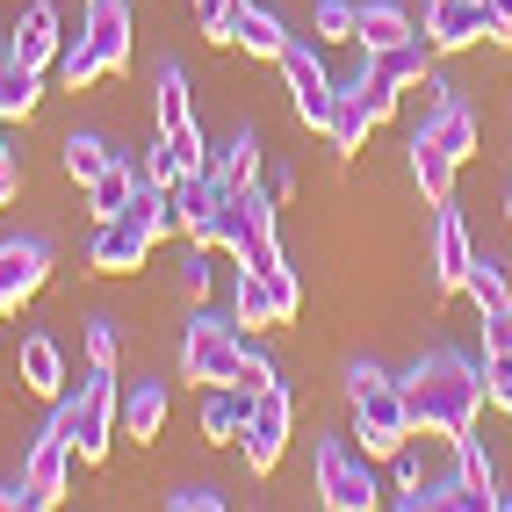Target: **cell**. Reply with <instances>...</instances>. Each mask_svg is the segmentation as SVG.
Instances as JSON below:
<instances>
[{
  "label": "cell",
  "instance_id": "obj_6",
  "mask_svg": "<svg viewBox=\"0 0 512 512\" xmlns=\"http://www.w3.org/2000/svg\"><path fill=\"white\" fill-rule=\"evenodd\" d=\"M289 426H296V404H289V390L275 383V390H260L253 397V419H246V433H238V455H246V469L253 476H267L282 462V448H289Z\"/></svg>",
  "mask_w": 512,
  "mask_h": 512
},
{
  "label": "cell",
  "instance_id": "obj_37",
  "mask_svg": "<svg viewBox=\"0 0 512 512\" xmlns=\"http://www.w3.org/2000/svg\"><path fill=\"white\" fill-rule=\"evenodd\" d=\"M491 354H512V303L505 311H484V361Z\"/></svg>",
  "mask_w": 512,
  "mask_h": 512
},
{
  "label": "cell",
  "instance_id": "obj_36",
  "mask_svg": "<svg viewBox=\"0 0 512 512\" xmlns=\"http://www.w3.org/2000/svg\"><path fill=\"white\" fill-rule=\"evenodd\" d=\"M87 368H116V325L109 318L87 325Z\"/></svg>",
  "mask_w": 512,
  "mask_h": 512
},
{
  "label": "cell",
  "instance_id": "obj_23",
  "mask_svg": "<svg viewBox=\"0 0 512 512\" xmlns=\"http://www.w3.org/2000/svg\"><path fill=\"white\" fill-rule=\"evenodd\" d=\"M51 73H58V87H73V94H87V87L101 80V58H94V44H87V29H65Z\"/></svg>",
  "mask_w": 512,
  "mask_h": 512
},
{
  "label": "cell",
  "instance_id": "obj_29",
  "mask_svg": "<svg viewBox=\"0 0 512 512\" xmlns=\"http://www.w3.org/2000/svg\"><path fill=\"white\" fill-rule=\"evenodd\" d=\"M109 166H116V152L101 145V138H65V174H73L80 188H94Z\"/></svg>",
  "mask_w": 512,
  "mask_h": 512
},
{
  "label": "cell",
  "instance_id": "obj_15",
  "mask_svg": "<svg viewBox=\"0 0 512 512\" xmlns=\"http://www.w3.org/2000/svg\"><path fill=\"white\" fill-rule=\"evenodd\" d=\"M87 44L101 58V73H123L130 65V8L123 0H87Z\"/></svg>",
  "mask_w": 512,
  "mask_h": 512
},
{
  "label": "cell",
  "instance_id": "obj_44",
  "mask_svg": "<svg viewBox=\"0 0 512 512\" xmlns=\"http://www.w3.org/2000/svg\"><path fill=\"white\" fill-rule=\"evenodd\" d=\"M498 505H505V512H512V491H498Z\"/></svg>",
  "mask_w": 512,
  "mask_h": 512
},
{
  "label": "cell",
  "instance_id": "obj_4",
  "mask_svg": "<svg viewBox=\"0 0 512 512\" xmlns=\"http://www.w3.org/2000/svg\"><path fill=\"white\" fill-rule=\"evenodd\" d=\"M246 339H238V325H224V318H195L188 332H181V375L188 383H202V390H217V383H238L246 375Z\"/></svg>",
  "mask_w": 512,
  "mask_h": 512
},
{
  "label": "cell",
  "instance_id": "obj_33",
  "mask_svg": "<svg viewBox=\"0 0 512 512\" xmlns=\"http://www.w3.org/2000/svg\"><path fill=\"white\" fill-rule=\"evenodd\" d=\"M166 145V159H174V174H202L210 166V145H202V123L195 130H174V138H159Z\"/></svg>",
  "mask_w": 512,
  "mask_h": 512
},
{
  "label": "cell",
  "instance_id": "obj_8",
  "mask_svg": "<svg viewBox=\"0 0 512 512\" xmlns=\"http://www.w3.org/2000/svg\"><path fill=\"white\" fill-rule=\"evenodd\" d=\"M275 65H282V80H289V101H296V116L311 123V130H325L332 101H339V87H332V73H325V58H318L311 44H289Z\"/></svg>",
  "mask_w": 512,
  "mask_h": 512
},
{
  "label": "cell",
  "instance_id": "obj_40",
  "mask_svg": "<svg viewBox=\"0 0 512 512\" xmlns=\"http://www.w3.org/2000/svg\"><path fill=\"white\" fill-rule=\"evenodd\" d=\"M181 282H188V296L202 303V289H210V267H202V246H188V267H181Z\"/></svg>",
  "mask_w": 512,
  "mask_h": 512
},
{
  "label": "cell",
  "instance_id": "obj_9",
  "mask_svg": "<svg viewBox=\"0 0 512 512\" xmlns=\"http://www.w3.org/2000/svg\"><path fill=\"white\" fill-rule=\"evenodd\" d=\"M152 253V231L130 224V217H94V246H87V267L94 275H138Z\"/></svg>",
  "mask_w": 512,
  "mask_h": 512
},
{
  "label": "cell",
  "instance_id": "obj_18",
  "mask_svg": "<svg viewBox=\"0 0 512 512\" xmlns=\"http://www.w3.org/2000/svg\"><path fill=\"white\" fill-rule=\"evenodd\" d=\"M426 138H440V145H448L455 159H469L476 152V116H469V101L462 94H433V109H426Z\"/></svg>",
  "mask_w": 512,
  "mask_h": 512
},
{
  "label": "cell",
  "instance_id": "obj_38",
  "mask_svg": "<svg viewBox=\"0 0 512 512\" xmlns=\"http://www.w3.org/2000/svg\"><path fill=\"white\" fill-rule=\"evenodd\" d=\"M238 390H275V361H267V354H246V375H238Z\"/></svg>",
  "mask_w": 512,
  "mask_h": 512
},
{
  "label": "cell",
  "instance_id": "obj_10",
  "mask_svg": "<svg viewBox=\"0 0 512 512\" xmlns=\"http://www.w3.org/2000/svg\"><path fill=\"white\" fill-rule=\"evenodd\" d=\"M44 275H51V246L44 238H8V246H0V318L22 311V303L44 289Z\"/></svg>",
  "mask_w": 512,
  "mask_h": 512
},
{
  "label": "cell",
  "instance_id": "obj_46",
  "mask_svg": "<svg viewBox=\"0 0 512 512\" xmlns=\"http://www.w3.org/2000/svg\"><path fill=\"white\" fill-rule=\"evenodd\" d=\"M0 58H8V44H0Z\"/></svg>",
  "mask_w": 512,
  "mask_h": 512
},
{
  "label": "cell",
  "instance_id": "obj_34",
  "mask_svg": "<svg viewBox=\"0 0 512 512\" xmlns=\"http://www.w3.org/2000/svg\"><path fill=\"white\" fill-rule=\"evenodd\" d=\"M238 8H246V0H195V29H202V37H217V44H231Z\"/></svg>",
  "mask_w": 512,
  "mask_h": 512
},
{
  "label": "cell",
  "instance_id": "obj_43",
  "mask_svg": "<svg viewBox=\"0 0 512 512\" xmlns=\"http://www.w3.org/2000/svg\"><path fill=\"white\" fill-rule=\"evenodd\" d=\"M15 505H29V491H22V484H8V491H0V512H15Z\"/></svg>",
  "mask_w": 512,
  "mask_h": 512
},
{
  "label": "cell",
  "instance_id": "obj_39",
  "mask_svg": "<svg viewBox=\"0 0 512 512\" xmlns=\"http://www.w3.org/2000/svg\"><path fill=\"white\" fill-rule=\"evenodd\" d=\"M166 505H174V512H224V491H174V498H166Z\"/></svg>",
  "mask_w": 512,
  "mask_h": 512
},
{
  "label": "cell",
  "instance_id": "obj_28",
  "mask_svg": "<svg viewBox=\"0 0 512 512\" xmlns=\"http://www.w3.org/2000/svg\"><path fill=\"white\" fill-rule=\"evenodd\" d=\"M462 296L476 303V311H505V303H512V282H505V267H498V260H484V253H476V260H469V282H462Z\"/></svg>",
  "mask_w": 512,
  "mask_h": 512
},
{
  "label": "cell",
  "instance_id": "obj_27",
  "mask_svg": "<svg viewBox=\"0 0 512 512\" xmlns=\"http://www.w3.org/2000/svg\"><path fill=\"white\" fill-rule=\"evenodd\" d=\"M87 195H94V217H123V202L138 195V159H123V152H116V166H109V174H101Z\"/></svg>",
  "mask_w": 512,
  "mask_h": 512
},
{
  "label": "cell",
  "instance_id": "obj_3",
  "mask_svg": "<svg viewBox=\"0 0 512 512\" xmlns=\"http://www.w3.org/2000/svg\"><path fill=\"white\" fill-rule=\"evenodd\" d=\"M51 419L73 433V455H80V462H101V455H109V440H116V426H123L116 368H94L87 383H80V397H58V412H51Z\"/></svg>",
  "mask_w": 512,
  "mask_h": 512
},
{
  "label": "cell",
  "instance_id": "obj_41",
  "mask_svg": "<svg viewBox=\"0 0 512 512\" xmlns=\"http://www.w3.org/2000/svg\"><path fill=\"white\" fill-rule=\"evenodd\" d=\"M15 188H22V174H15V152L0 145V210H8V202H15Z\"/></svg>",
  "mask_w": 512,
  "mask_h": 512
},
{
  "label": "cell",
  "instance_id": "obj_17",
  "mask_svg": "<svg viewBox=\"0 0 512 512\" xmlns=\"http://www.w3.org/2000/svg\"><path fill=\"white\" fill-rule=\"evenodd\" d=\"M455 152L440 145V138H426V130H412V174H419V188H426V202L440 210V202H455Z\"/></svg>",
  "mask_w": 512,
  "mask_h": 512
},
{
  "label": "cell",
  "instance_id": "obj_45",
  "mask_svg": "<svg viewBox=\"0 0 512 512\" xmlns=\"http://www.w3.org/2000/svg\"><path fill=\"white\" fill-rule=\"evenodd\" d=\"M505 224H512V195H505Z\"/></svg>",
  "mask_w": 512,
  "mask_h": 512
},
{
  "label": "cell",
  "instance_id": "obj_35",
  "mask_svg": "<svg viewBox=\"0 0 512 512\" xmlns=\"http://www.w3.org/2000/svg\"><path fill=\"white\" fill-rule=\"evenodd\" d=\"M484 397L512 419V354H491V361H484Z\"/></svg>",
  "mask_w": 512,
  "mask_h": 512
},
{
  "label": "cell",
  "instance_id": "obj_13",
  "mask_svg": "<svg viewBox=\"0 0 512 512\" xmlns=\"http://www.w3.org/2000/svg\"><path fill=\"white\" fill-rule=\"evenodd\" d=\"M469 260H476L469 224L455 217V202H440V210H433V282L440 289H462L469 282Z\"/></svg>",
  "mask_w": 512,
  "mask_h": 512
},
{
  "label": "cell",
  "instance_id": "obj_7",
  "mask_svg": "<svg viewBox=\"0 0 512 512\" xmlns=\"http://www.w3.org/2000/svg\"><path fill=\"white\" fill-rule=\"evenodd\" d=\"M65 476H73V433H65L58 419L37 433V448H29L22 462V491H29V512H44L65 498Z\"/></svg>",
  "mask_w": 512,
  "mask_h": 512
},
{
  "label": "cell",
  "instance_id": "obj_21",
  "mask_svg": "<svg viewBox=\"0 0 512 512\" xmlns=\"http://www.w3.org/2000/svg\"><path fill=\"white\" fill-rule=\"evenodd\" d=\"M404 37H419L404 8H390V0H361V29H354L361 51H390V44H404Z\"/></svg>",
  "mask_w": 512,
  "mask_h": 512
},
{
  "label": "cell",
  "instance_id": "obj_32",
  "mask_svg": "<svg viewBox=\"0 0 512 512\" xmlns=\"http://www.w3.org/2000/svg\"><path fill=\"white\" fill-rule=\"evenodd\" d=\"M354 101H361V109H368L375 123H390V116H397V87H390L383 73H375V65H361V80H354Z\"/></svg>",
  "mask_w": 512,
  "mask_h": 512
},
{
  "label": "cell",
  "instance_id": "obj_26",
  "mask_svg": "<svg viewBox=\"0 0 512 512\" xmlns=\"http://www.w3.org/2000/svg\"><path fill=\"white\" fill-rule=\"evenodd\" d=\"M174 130H195V101H188V73L166 65L159 73V138H174Z\"/></svg>",
  "mask_w": 512,
  "mask_h": 512
},
{
  "label": "cell",
  "instance_id": "obj_31",
  "mask_svg": "<svg viewBox=\"0 0 512 512\" xmlns=\"http://www.w3.org/2000/svg\"><path fill=\"white\" fill-rule=\"evenodd\" d=\"M361 29V0H318V37L325 44H354Z\"/></svg>",
  "mask_w": 512,
  "mask_h": 512
},
{
  "label": "cell",
  "instance_id": "obj_25",
  "mask_svg": "<svg viewBox=\"0 0 512 512\" xmlns=\"http://www.w3.org/2000/svg\"><path fill=\"white\" fill-rule=\"evenodd\" d=\"M368 130H375V116L354 101V87L332 101V116H325V138H332V152H361L368 145Z\"/></svg>",
  "mask_w": 512,
  "mask_h": 512
},
{
  "label": "cell",
  "instance_id": "obj_19",
  "mask_svg": "<svg viewBox=\"0 0 512 512\" xmlns=\"http://www.w3.org/2000/svg\"><path fill=\"white\" fill-rule=\"evenodd\" d=\"M368 65H375L397 94H404V87H426V80H433V44H426V37H404V44H390V51H368Z\"/></svg>",
  "mask_w": 512,
  "mask_h": 512
},
{
  "label": "cell",
  "instance_id": "obj_20",
  "mask_svg": "<svg viewBox=\"0 0 512 512\" xmlns=\"http://www.w3.org/2000/svg\"><path fill=\"white\" fill-rule=\"evenodd\" d=\"M231 44H238V51H253V58H282L296 37L282 29V15H275V8H253V0H246V8H238V29H231Z\"/></svg>",
  "mask_w": 512,
  "mask_h": 512
},
{
  "label": "cell",
  "instance_id": "obj_22",
  "mask_svg": "<svg viewBox=\"0 0 512 512\" xmlns=\"http://www.w3.org/2000/svg\"><path fill=\"white\" fill-rule=\"evenodd\" d=\"M37 101H44V73H29V65L0 58V123H22Z\"/></svg>",
  "mask_w": 512,
  "mask_h": 512
},
{
  "label": "cell",
  "instance_id": "obj_14",
  "mask_svg": "<svg viewBox=\"0 0 512 512\" xmlns=\"http://www.w3.org/2000/svg\"><path fill=\"white\" fill-rule=\"evenodd\" d=\"M246 419H253V390H238V383H217L210 397H202V412H195V426H202L210 448H238Z\"/></svg>",
  "mask_w": 512,
  "mask_h": 512
},
{
  "label": "cell",
  "instance_id": "obj_24",
  "mask_svg": "<svg viewBox=\"0 0 512 512\" xmlns=\"http://www.w3.org/2000/svg\"><path fill=\"white\" fill-rule=\"evenodd\" d=\"M159 426H166V390H159V383L123 390V433H130V440H159Z\"/></svg>",
  "mask_w": 512,
  "mask_h": 512
},
{
  "label": "cell",
  "instance_id": "obj_11",
  "mask_svg": "<svg viewBox=\"0 0 512 512\" xmlns=\"http://www.w3.org/2000/svg\"><path fill=\"white\" fill-rule=\"evenodd\" d=\"M491 37V0H426V44L433 51H469Z\"/></svg>",
  "mask_w": 512,
  "mask_h": 512
},
{
  "label": "cell",
  "instance_id": "obj_2",
  "mask_svg": "<svg viewBox=\"0 0 512 512\" xmlns=\"http://www.w3.org/2000/svg\"><path fill=\"white\" fill-rule=\"evenodd\" d=\"M347 397H354V440H361V455H397L404 440H412V404H404V383H390L375 361H354L347 368Z\"/></svg>",
  "mask_w": 512,
  "mask_h": 512
},
{
  "label": "cell",
  "instance_id": "obj_42",
  "mask_svg": "<svg viewBox=\"0 0 512 512\" xmlns=\"http://www.w3.org/2000/svg\"><path fill=\"white\" fill-rule=\"evenodd\" d=\"M491 37L512 44V0H491Z\"/></svg>",
  "mask_w": 512,
  "mask_h": 512
},
{
  "label": "cell",
  "instance_id": "obj_1",
  "mask_svg": "<svg viewBox=\"0 0 512 512\" xmlns=\"http://www.w3.org/2000/svg\"><path fill=\"white\" fill-rule=\"evenodd\" d=\"M404 404H412V426L433 433V440H469L476 433V412H484V368L462 361V354H426L412 375H404Z\"/></svg>",
  "mask_w": 512,
  "mask_h": 512
},
{
  "label": "cell",
  "instance_id": "obj_12",
  "mask_svg": "<svg viewBox=\"0 0 512 512\" xmlns=\"http://www.w3.org/2000/svg\"><path fill=\"white\" fill-rule=\"evenodd\" d=\"M58 44H65V22H58L51 0H37V8H22V15H15L8 58H15V65H29V73H51V65H58Z\"/></svg>",
  "mask_w": 512,
  "mask_h": 512
},
{
  "label": "cell",
  "instance_id": "obj_16",
  "mask_svg": "<svg viewBox=\"0 0 512 512\" xmlns=\"http://www.w3.org/2000/svg\"><path fill=\"white\" fill-rule=\"evenodd\" d=\"M15 375H22V390H29V397L58 404V397H65V354H58V339H51V332H29Z\"/></svg>",
  "mask_w": 512,
  "mask_h": 512
},
{
  "label": "cell",
  "instance_id": "obj_30",
  "mask_svg": "<svg viewBox=\"0 0 512 512\" xmlns=\"http://www.w3.org/2000/svg\"><path fill=\"white\" fill-rule=\"evenodd\" d=\"M217 166H224V181H231V188H253V181H260V138H253V130H238L231 152H224Z\"/></svg>",
  "mask_w": 512,
  "mask_h": 512
},
{
  "label": "cell",
  "instance_id": "obj_5",
  "mask_svg": "<svg viewBox=\"0 0 512 512\" xmlns=\"http://www.w3.org/2000/svg\"><path fill=\"white\" fill-rule=\"evenodd\" d=\"M318 498L332 512H368L383 505V484H375V469L361 448H347V440H318Z\"/></svg>",
  "mask_w": 512,
  "mask_h": 512
}]
</instances>
